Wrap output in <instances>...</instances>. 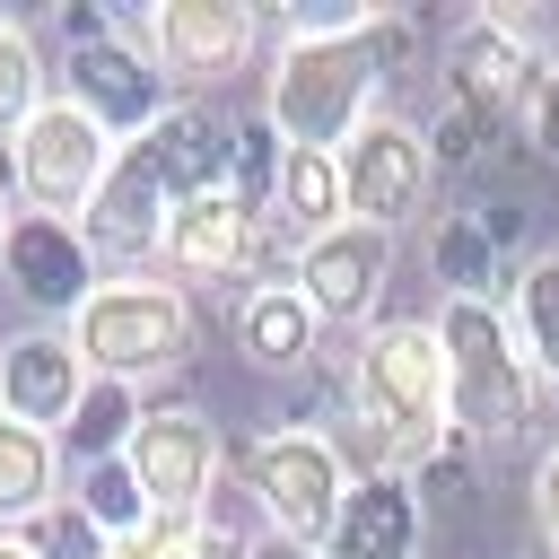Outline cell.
Wrapping results in <instances>:
<instances>
[{
    "label": "cell",
    "mask_w": 559,
    "mask_h": 559,
    "mask_svg": "<svg viewBox=\"0 0 559 559\" xmlns=\"http://www.w3.org/2000/svg\"><path fill=\"white\" fill-rule=\"evenodd\" d=\"M35 105H44V52H35L26 26L0 17V131H17Z\"/></svg>",
    "instance_id": "4316f807"
},
{
    "label": "cell",
    "mask_w": 559,
    "mask_h": 559,
    "mask_svg": "<svg viewBox=\"0 0 559 559\" xmlns=\"http://www.w3.org/2000/svg\"><path fill=\"white\" fill-rule=\"evenodd\" d=\"M384 271H393V236L341 218L332 236L297 245V271H288V280H297V297L314 306V323H367L376 297H384Z\"/></svg>",
    "instance_id": "7c38bea8"
},
{
    "label": "cell",
    "mask_w": 559,
    "mask_h": 559,
    "mask_svg": "<svg viewBox=\"0 0 559 559\" xmlns=\"http://www.w3.org/2000/svg\"><path fill=\"white\" fill-rule=\"evenodd\" d=\"M70 105H87L105 131H148L175 96H166V70L148 61V44H122V35H105V17H79L70 26Z\"/></svg>",
    "instance_id": "30bf717a"
},
{
    "label": "cell",
    "mask_w": 559,
    "mask_h": 559,
    "mask_svg": "<svg viewBox=\"0 0 559 559\" xmlns=\"http://www.w3.org/2000/svg\"><path fill=\"white\" fill-rule=\"evenodd\" d=\"M9 218H17V210H9V192H0V245H9Z\"/></svg>",
    "instance_id": "e575fe53"
},
{
    "label": "cell",
    "mask_w": 559,
    "mask_h": 559,
    "mask_svg": "<svg viewBox=\"0 0 559 559\" xmlns=\"http://www.w3.org/2000/svg\"><path fill=\"white\" fill-rule=\"evenodd\" d=\"M341 393H349V419H341L332 454H349L358 480H376V472H419V463L454 437V419H445V341H437V323H419V314L376 323V332L358 341Z\"/></svg>",
    "instance_id": "6da1fadb"
},
{
    "label": "cell",
    "mask_w": 559,
    "mask_h": 559,
    "mask_svg": "<svg viewBox=\"0 0 559 559\" xmlns=\"http://www.w3.org/2000/svg\"><path fill=\"white\" fill-rule=\"evenodd\" d=\"M271 218H280L288 236H306V245H314V236H332V227L349 218V201H341V157H332V148H288Z\"/></svg>",
    "instance_id": "44dd1931"
},
{
    "label": "cell",
    "mask_w": 559,
    "mask_h": 559,
    "mask_svg": "<svg viewBox=\"0 0 559 559\" xmlns=\"http://www.w3.org/2000/svg\"><path fill=\"white\" fill-rule=\"evenodd\" d=\"M26 542H35V559H105V550H114V542L79 515V498H70V507H44V515L26 524Z\"/></svg>",
    "instance_id": "f1b7e54d"
},
{
    "label": "cell",
    "mask_w": 559,
    "mask_h": 559,
    "mask_svg": "<svg viewBox=\"0 0 559 559\" xmlns=\"http://www.w3.org/2000/svg\"><path fill=\"white\" fill-rule=\"evenodd\" d=\"M533 524H542V550H559V445L533 463Z\"/></svg>",
    "instance_id": "1f68e13d"
},
{
    "label": "cell",
    "mask_w": 559,
    "mask_h": 559,
    "mask_svg": "<svg viewBox=\"0 0 559 559\" xmlns=\"http://www.w3.org/2000/svg\"><path fill=\"white\" fill-rule=\"evenodd\" d=\"M280 166H288V148H280V131L253 114V122H236V140H227V192L253 210V218H271V201H280Z\"/></svg>",
    "instance_id": "d4e9b609"
},
{
    "label": "cell",
    "mask_w": 559,
    "mask_h": 559,
    "mask_svg": "<svg viewBox=\"0 0 559 559\" xmlns=\"http://www.w3.org/2000/svg\"><path fill=\"white\" fill-rule=\"evenodd\" d=\"M419 550H428V507H419L411 472L349 480V498H341V515H332L323 559H419Z\"/></svg>",
    "instance_id": "2e32d148"
},
{
    "label": "cell",
    "mask_w": 559,
    "mask_h": 559,
    "mask_svg": "<svg viewBox=\"0 0 559 559\" xmlns=\"http://www.w3.org/2000/svg\"><path fill=\"white\" fill-rule=\"evenodd\" d=\"M445 79H454V105H472L480 122H498L507 105H533L542 52H533V35L507 26V9H480V17L454 26V44H445Z\"/></svg>",
    "instance_id": "5bb4252c"
},
{
    "label": "cell",
    "mask_w": 559,
    "mask_h": 559,
    "mask_svg": "<svg viewBox=\"0 0 559 559\" xmlns=\"http://www.w3.org/2000/svg\"><path fill=\"white\" fill-rule=\"evenodd\" d=\"M166 218H175V192L157 183V166L140 157V140H122L114 166H105V183H96V201L79 210V236L96 245V262H148L166 245Z\"/></svg>",
    "instance_id": "4fadbf2b"
},
{
    "label": "cell",
    "mask_w": 559,
    "mask_h": 559,
    "mask_svg": "<svg viewBox=\"0 0 559 559\" xmlns=\"http://www.w3.org/2000/svg\"><path fill=\"white\" fill-rule=\"evenodd\" d=\"M314 306L297 297V280H280V288H253L245 306H236V349L262 367V376H297V367H314Z\"/></svg>",
    "instance_id": "d6986e66"
},
{
    "label": "cell",
    "mask_w": 559,
    "mask_h": 559,
    "mask_svg": "<svg viewBox=\"0 0 559 559\" xmlns=\"http://www.w3.org/2000/svg\"><path fill=\"white\" fill-rule=\"evenodd\" d=\"M122 463L140 472L148 515H201V498L218 489L227 445H218V419H201L192 402H157V411H140V428H131Z\"/></svg>",
    "instance_id": "ba28073f"
},
{
    "label": "cell",
    "mask_w": 559,
    "mask_h": 559,
    "mask_svg": "<svg viewBox=\"0 0 559 559\" xmlns=\"http://www.w3.org/2000/svg\"><path fill=\"white\" fill-rule=\"evenodd\" d=\"M515 341L533 358V376L559 393V253H533L515 280Z\"/></svg>",
    "instance_id": "cb8c5ba5"
},
{
    "label": "cell",
    "mask_w": 559,
    "mask_h": 559,
    "mask_svg": "<svg viewBox=\"0 0 559 559\" xmlns=\"http://www.w3.org/2000/svg\"><path fill=\"white\" fill-rule=\"evenodd\" d=\"M533 559H559V550H533Z\"/></svg>",
    "instance_id": "d590c367"
},
{
    "label": "cell",
    "mask_w": 559,
    "mask_h": 559,
    "mask_svg": "<svg viewBox=\"0 0 559 559\" xmlns=\"http://www.w3.org/2000/svg\"><path fill=\"white\" fill-rule=\"evenodd\" d=\"M52 480H61L52 437L0 411V533H26V524L52 507Z\"/></svg>",
    "instance_id": "ffe728a7"
},
{
    "label": "cell",
    "mask_w": 559,
    "mask_h": 559,
    "mask_svg": "<svg viewBox=\"0 0 559 559\" xmlns=\"http://www.w3.org/2000/svg\"><path fill=\"white\" fill-rule=\"evenodd\" d=\"M210 550V524L201 515H148L140 533H122L105 559H201Z\"/></svg>",
    "instance_id": "83f0119b"
},
{
    "label": "cell",
    "mask_w": 559,
    "mask_h": 559,
    "mask_svg": "<svg viewBox=\"0 0 559 559\" xmlns=\"http://www.w3.org/2000/svg\"><path fill=\"white\" fill-rule=\"evenodd\" d=\"M262 35L271 26L245 0H166V9H148V61L175 87H227L253 61Z\"/></svg>",
    "instance_id": "9c48e42d"
},
{
    "label": "cell",
    "mask_w": 559,
    "mask_h": 559,
    "mask_svg": "<svg viewBox=\"0 0 559 559\" xmlns=\"http://www.w3.org/2000/svg\"><path fill=\"white\" fill-rule=\"evenodd\" d=\"M227 140H236V131H218L201 96H175V105L140 131V157L157 166V183H166L175 201H201V192H227Z\"/></svg>",
    "instance_id": "e0dca14e"
},
{
    "label": "cell",
    "mask_w": 559,
    "mask_h": 559,
    "mask_svg": "<svg viewBox=\"0 0 559 559\" xmlns=\"http://www.w3.org/2000/svg\"><path fill=\"white\" fill-rule=\"evenodd\" d=\"M437 341H445V419H454V437L463 445H515L533 428V411L550 402L515 323L480 297H445Z\"/></svg>",
    "instance_id": "3957f363"
},
{
    "label": "cell",
    "mask_w": 559,
    "mask_h": 559,
    "mask_svg": "<svg viewBox=\"0 0 559 559\" xmlns=\"http://www.w3.org/2000/svg\"><path fill=\"white\" fill-rule=\"evenodd\" d=\"M245 489H253V515L306 550L332 542V515L349 498V463L332 454L323 428H262L245 445Z\"/></svg>",
    "instance_id": "5b68a950"
},
{
    "label": "cell",
    "mask_w": 559,
    "mask_h": 559,
    "mask_svg": "<svg viewBox=\"0 0 559 559\" xmlns=\"http://www.w3.org/2000/svg\"><path fill=\"white\" fill-rule=\"evenodd\" d=\"M428 183H437V166H428V140H419L411 122L367 114V122L349 131V148H341V201H349L358 227H384V236H393L402 218L428 210Z\"/></svg>",
    "instance_id": "52a82bcc"
},
{
    "label": "cell",
    "mask_w": 559,
    "mask_h": 559,
    "mask_svg": "<svg viewBox=\"0 0 559 559\" xmlns=\"http://www.w3.org/2000/svg\"><path fill=\"white\" fill-rule=\"evenodd\" d=\"M0 559H35V542L26 533H0Z\"/></svg>",
    "instance_id": "836d02e7"
},
{
    "label": "cell",
    "mask_w": 559,
    "mask_h": 559,
    "mask_svg": "<svg viewBox=\"0 0 559 559\" xmlns=\"http://www.w3.org/2000/svg\"><path fill=\"white\" fill-rule=\"evenodd\" d=\"M245 559H323V550H306V542H288V533H271V524H262V533L245 542Z\"/></svg>",
    "instance_id": "d6a6232c"
},
{
    "label": "cell",
    "mask_w": 559,
    "mask_h": 559,
    "mask_svg": "<svg viewBox=\"0 0 559 559\" xmlns=\"http://www.w3.org/2000/svg\"><path fill=\"white\" fill-rule=\"evenodd\" d=\"M114 148H122V140H114L87 105L44 96V105L17 122V140H9V166H17L26 210H44V218H79V210L96 201V183H105Z\"/></svg>",
    "instance_id": "8992f818"
},
{
    "label": "cell",
    "mask_w": 559,
    "mask_h": 559,
    "mask_svg": "<svg viewBox=\"0 0 559 559\" xmlns=\"http://www.w3.org/2000/svg\"><path fill=\"white\" fill-rule=\"evenodd\" d=\"M411 26L402 17H367L358 35H297L271 52L262 70V122L288 140V148H349V131L376 114V87L384 70L402 61Z\"/></svg>",
    "instance_id": "7a4b0ae2"
},
{
    "label": "cell",
    "mask_w": 559,
    "mask_h": 559,
    "mask_svg": "<svg viewBox=\"0 0 559 559\" xmlns=\"http://www.w3.org/2000/svg\"><path fill=\"white\" fill-rule=\"evenodd\" d=\"M70 341L87 376H114V384L175 376L192 349V297L175 280H96V297L70 314Z\"/></svg>",
    "instance_id": "277c9868"
},
{
    "label": "cell",
    "mask_w": 559,
    "mask_h": 559,
    "mask_svg": "<svg viewBox=\"0 0 559 559\" xmlns=\"http://www.w3.org/2000/svg\"><path fill=\"white\" fill-rule=\"evenodd\" d=\"M533 148L559 166V61H542V79H533Z\"/></svg>",
    "instance_id": "4dcf8cb0"
},
{
    "label": "cell",
    "mask_w": 559,
    "mask_h": 559,
    "mask_svg": "<svg viewBox=\"0 0 559 559\" xmlns=\"http://www.w3.org/2000/svg\"><path fill=\"white\" fill-rule=\"evenodd\" d=\"M0 280H9L35 314H79V306L96 297V245L79 236V218L17 210V218H9V245H0Z\"/></svg>",
    "instance_id": "8fae6325"
},
{
    "label": "cell",
    "mask_w": 559,
    "mask_h": 559,
    "mask_svg": "<svg viewBox=\"0 0 559 559\" xmlns=\"http://www.w3.org/2000/svg\"><path fill=\"white\" fill-rule=\"evenodd\" d=\"M245 253H253V210H245L236 192L175 201L166 245H157V262H166L175 280H236V271H245Z\"/></svg>",
    "instance_id": "ac0fdd59"
},
{
    "label": "cell",
    "mask_w": 559,
    "mask_h": 559,
    "mask_svg": "<svg viewBox=\"0 0 559 559\" xmlns=\"http://www.w3.org/2000/svg\"><path fill=\"white\" fill-rule=\"evenodd\" d=\"M131 428H140V384H114V376H96L87 393H79V411H70V454L79 463H114L122 445H131Z\"/></svg>",
    "instance_id": "603a6c76"
},
{
    "label": "cell",
    "mask_w": 559,
    "mask_h": 559,
    "mask_svg": "<svg viewBox=\"0 0 559 559\" xmlns=\"http://www.w3.org/2000/svg\"><path fill=\"white\" fill-rule=\"evenodd\" d=\"M87 384H96V376H87L79 341L52 332V323H35V332H17V341L0 349V411L26 419V428H44V437L70 428V411H79Z\"/></svg>",
    "instance_id": "9a60e30c"
},
{
    "label": "cell",
    "mask_w": 559,
    "mask_h": 559,
    "mask_svg": "<svg viewBox=\"0 0 559 559\" xmlns=\"http://www.w3.org/2000/svg\"><path fill=\"white\" fill-rule=\"evenodd\" d=\"M79 515L105 533V542H122V533H140L148 524V489H140V472L114 454V463H87L79 472Z\"/></svg>",
    "instance_id": "484cf974"
},
{
    "label": "cell",
    "mask_w": 559,
    "mask_h": 559,
    "mask_svg": "<svg viewBox=\"0 0 559 559\" xmlns=\"http://www.w3.org/2000/svg\"><path fill=\"white\" fill-rule=\"evenodd\" d=\"M428 271L445 280V297H480V306H489V288H498V271H507V245H498L472 210H454V218L428 227Z\"/></svg>",
    "instance_id": "7402d4cb"
},
{
    "label": "cell",
    "mask_w": 559,
    "mask_h": 559,
    "mask_svg": "<svg viewBox=\"0 0 559 559\" xmlns=\"http://www.w3.org/2000/svg\"><path fill=\"white\" fill-rule=\"evenodd\" d=\"M480 140H489V122L472 114V105H445L437 122H428V166L445 175V166H480Z\"/></svg>",
    "instance_id": "f546056e"
}]
</instances>
